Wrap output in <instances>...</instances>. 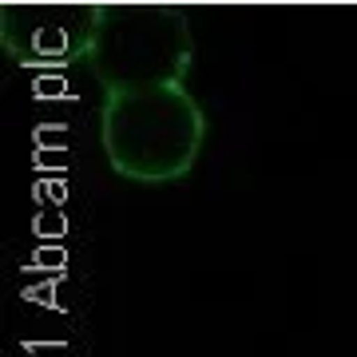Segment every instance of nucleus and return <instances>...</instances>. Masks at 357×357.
I'll list each match as a JSON object with an SVG mask.
<instances>
[{
  "label": "nucleus",
  "mask_w": 357,
  "mask_h": 357,
  "mask_svg": "<svg viewBox=\"0 0 357 357\" xmlns=\"http://www.w3.org/2000/svg\"><path fill=\"white\" fill-rule=\"evenodd\" d=\"M206 143V112L187 88H155L103 96L100 147L128 183H178L187 178Z\"/></svg>",
  "instance_id": "obj_1"
},
{
  "label": "nucleus",
  "mask_w": 357,
  "mask_h": 357,
  "mask_svg": "<svg viewBox=\"0 0 357 357\" xmlns=\"http://www.w3.org/2000/svg\"><path fill=\"white\" fill-rule=\"evenodd\" d=\"M88 64L103 96L183 88L195 64L191 16L178 4H100Z\"/></svg>",
  "instance_id": "obj_2"
},
{
  "label": "nucleus",
  "mask_w": 357,
  "mask_h": 357,
  "mask_svg": "<svg viewBox=\"0 0 357 357\" xmlns=\"http://www.w3.org/2000/svg\"><path fill=\"white\" fill-rule=\"evenodd\" d=\"M100 4H0V44L24 68L88 60Z\"/></svg>",
  "instance_id": "obj_3"
}]
</instances>
